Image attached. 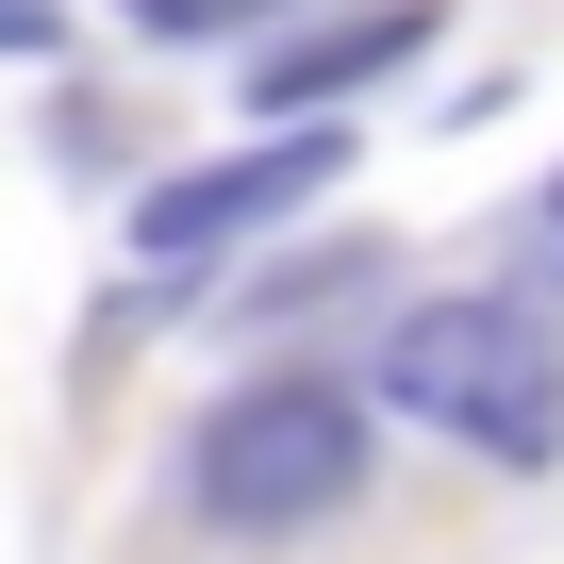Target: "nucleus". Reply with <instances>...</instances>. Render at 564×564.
<instances>
[{
    "mask_svg": "<svg viewBox=\"0 0 564 564\" xmlns=\"http://www.w3.org/2000/svg\"><path fill=\"white\" fill-rule=\"evenodd\" d=\"M382 399H399V415H432V432H448V448H481V465H564V316L531 300V282L432 300V316H399Z\"/></svg>",
    "mask_w": 564,
    "mask_h": 564,
    "instance_id": "f257e3e1",
    "label": "nucleus"
},
{
    "mask_svg": "<svg viewBox=\"0 0 564 564\" xmlns=\"http://www.w3.org/2000/svg\"><path fill=\"white\" fill-rule=\"evenodd\" d=\"M349 481H366V399L316 382V366H282V382L199 415V514L216 531H316Z\"/></svg>",
    "mask_w": 564,
    "mask_h": 564,
    "instance_id": "f03ea898",
    "label": "nucleus"
},
{
    "mask_svg": "<svg viewBox=\"0 0 564 564\" xmlns=\"http://www.w3.org/2000/svg\"><path fill=\"white\" fill-rule=\"evenodd\" d=\"M316 183H349V133H265V150H232V166H183V183H150L133 199V249L150 265H199V249H232V232H265V216H300Z\"/></svg>",
    "mask_w": 564,
    "mask_h": 564,
    "instance_id": "7ed1b4c3",
    "label": "nucleus"
},
{
    "mask_svg": "<svg viewBox=\"0 0 564 564\" xmlns=\"http://www.w3.org/2000/svg\"><path fill=\"white\" fill-rule=\"evenodd\" d=\"M399 51H432V0H366V18H333V34H300V51H265V67H249V100L300 133V117H333L349 84H382Z\"/></svg>",
    "mask_w": 564,
    "mask_h": 564,
    "instance_id": "20e7f679",
    "label": "nucleus"
},
{
    "mask_svg": "<svg viewBox=\"0 0 564 564\" xmlns=\"http://www.w3.org/2000/svg\"><path fill=\"white\" fill-rule=\"evenodd\" d=\"M249 18H282V0H133V34H166V51H216Z\"/></svg>",
    "mask_w": 564,
    "mask_h": 564,
    "instance_id": "39448f33",
    "label": "nucleus"
},
{
    "mask_svg": "<svg viewBox=\"0 0 564 564\" xmlns=\"http://www.w3.org/2000/svg\"><path fill=\"white\" fill-rule=\"evenodd\" d=\"M67 34V0H0V51H51Z\"/></svg>",
    "mask_w": 564,
    "mask_h": 564,
    "instance_id": "423d86ee",
    "label": "nucleus"
}]
</instances>
